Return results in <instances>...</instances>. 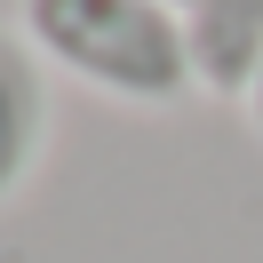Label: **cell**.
<instances>
[{
    "mask_svg": "<svg viewBox=\"0 0 263 263\" xmlns=\"http://www.w3.org/2000/svg\"><path fill=\"white\" fill-rule=\"evenodd\" d=\"M24 40L120 104H176L199 88L167 0H24Z\"/></svg>",
    "mask_w": 263,
    "mask_h": 263,
    "instance_id": "cell-1",
    "label": "cell"
},
{
    "mask_svg": "<svg viewBox=\"0 0 263 263\" xmlns=\"http://www.w3.org/2000/svg\"><path fill=\"white\" fill-rule=\"evenodd\" d=\"M192 80L208 96H247L263 72V0H176Z\"/></svg>",
    "mask_w": 263,
    "mask_h": 263,
    "instance_id": "cell-2",
    "label": "cell"
},
{
    "mask_svg": "<svg viewBox=\"0 0 263 263\" xmlns=\"http://www.w3.org/2000/svg\"><path fill=\"white\" fill-rule=\"evenodd\" d=\"M48 144V80H40V48L24 32H0V208L24 192Z\"/></svg>",
    "mask_w": 263,
    "mask_h": 263,
    "instance_id": "cell-3",
    "label": "cell"
},
{
    "mask_svg": "<svg viewBox=\"0 0 263 263\" xmlns=\"http://www.w3.org/2000/svg\"><path fill=\"white\" fill-rule=\"evenodd\" d=\"M247 112H255V128H263V72H255V88H247Z\"/></svg>",
    "mask_w": 263,
    "mask_h": 263,
    "instance_id": "cell-4",
    "label": "cell"
},
{
    "mask_svg": "<svg viewBox=\"0 0 263 263\" xmlns=\"http://www.w3.org/2000/svg\"><path fill=\"white\" fill-rule=\"evenodd\" d=\"M167 8H176V0H167Z\"/></svg>",
    "mask_w": 263,
    "mask_h": 263,
    "instance_id": "cell-5",
    "label": "cell"
}]
</instances>
